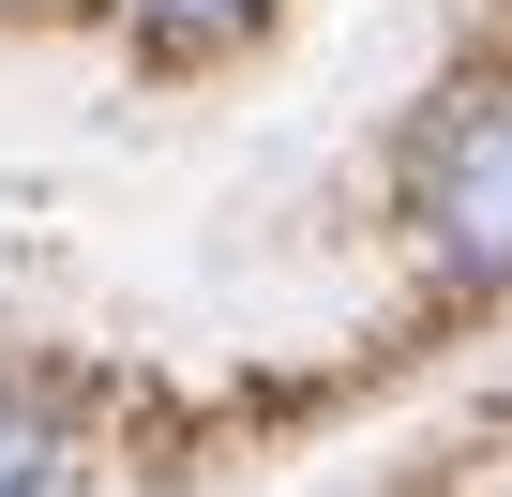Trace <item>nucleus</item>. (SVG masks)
Wrapping results in <instances>:
<instances>
[{"label": "nucleus", "instance_id": "nucleus-2", "mask_svg": "<svg viewBox=\"0 0 512 497\" xmlns=\"http://www.w3.org/2000/svg\"><path fill=\"white\" fill-rule=\"evenodd\" d=\"M121 31H151V46H226V31H256L272 0H106Z\"/></svg>", "mask_w": 512, "mask_h": 497}, {"label": "nucleus", "instance_id": "nucleus-3", "mask_svg": "<svg viewBox=\"0 0 512 497\" xmlns=\"http://www.w3.org/2000/svg\"><path fill=\"white\" fill-rule=\"evenodd\" d=\"M46 482H61V407L0 392V497H46Z\"/></svg>", "mask_w": 512, "mask_h": 497}, {"label": "nucleus", "instance_id": "nucleus-1", "mask_svg": "<svg viewBox=\"0 0 512 497\" xmlns=\"http://www.w3.org/2000/svg\"><path fill=\"white\" fill-rule=\"evenodd\" d=\"M407 211H422V241H437V272L512 287V91L437 106V136H422V166H407Z\"/></svg>", "mask_w": 512, "mask_h": 497}]
</instances>
